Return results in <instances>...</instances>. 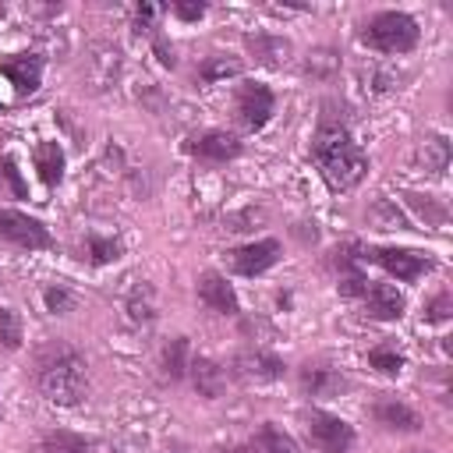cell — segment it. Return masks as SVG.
<instances>
[{"instance_id": "27", "label": "cell", "mask_w": 453, "mask_h": 453, "mask_svg": "<svg viewBox=\"0 0 453 453\" xmlns=\"http://www.w3.org/2000/svg\"><path fill=\"white\" fill-rule=\"evenodd\" d=\"M88 255H92V262L96 265H103V262H110V258H117L120 255V241H113V237H88Z\"/></svg>"}, {"instance_id": "12", "label": "cell", "mask_w": 453, "mask_h": 453, "mask_svg": "<svg viewBox=\"0 0 453 453\" xmlns=\"http://www.w3.org/2000/svg\"><path fill=\"white\" fill-rule=\"evenodd\" d=\"M198 297H202L205 308H212L219 315H237V294L219 273H205L198 280Z\"/></svg>"}, {"instance_id": "10", "label": "cell", "mask_w": 453, "mask_h": 453, "mask_svg": "<svg viewBox=\"0 0 453 453\" xmlns=\"http://www.w3.org/2000/svg\"><path fill=\"white\" fill-rule=\"evenodd\" d=\"M234 368L244 382H273L283 375V361L265 354V350H244L234 357Z\"/></svg>"}, {"instance_id": "15", "label": "cell", "mask_w": 453, "mask_h": 453, "mask_svg": "<svg viewBox=\"0 0 453 453\" xmlns=\"http://www.w3.org/2000/svg\"><path fill=\"white\" fill-rule=\"evenodd\" d=\"M375 421L386 425V428H400V432L421 428V418H418L407 403H400V400H379V403H375Z\"/></svg>"}, {"instance_id": "29", "label": "cell", "mask_w": 453, "mask_h": 453, "mask_svg": "<svg viewBox=\"0 0 453 453\" xmlns=\"http://www.w3.org/2000/svg\"><path fill=\"white\" fill-rule=\"evenodd\" d=\"M46 308L57 311V315H64V311L74 308V297H71L64 287H50V290H46Z\"/></svg>"}, {"instance_id": "3", "label": "cell", "mask_w": 453, "mask_h": 453, "mask_svg": "<svg viewBox=\"0 0 453 453\" xmlns=\"http://www.w3.org/2000/svg\"><path fill=\"white\" fill-rule=\"evenodd\" d=\"M361 42L379 53H407L418 42V21L403 11H382L365 25Z\"/></svg>"}, {"instance_id": "17", "label": "cell", "mask_w": 453, "mask_h": 453, "mask_svg": "<svg viewBox=\"0 0 453 453\" xmlns=\"http://www.w3.org/2000/svg\"><path fill=\"white\" fill-rule=\"evenodd\" d=\"M248 50L255 53L258 64L280 67V64L287 60V53H290V42L280 39V35H251V39H248Z\"/></svg>"}, {"instance_id": "13", "label": "cell", "mask_w": 453, "mask_h": 453, "mask_svg": "<svg viewBox=\"0 0 453 453\" xmlns=\"http://www.w3.org/2000/svg\"><path fill=\"white\" fill-rule=\"evenodd\" d=\"M361 297H365L368 315H375V319H400L403 315V294L389 283H365Z\"/></svg>"}, {"instance_id": "35", "label": "cell", "mask_w": 453, "mask_h": 453, "mask_svg": "<svg viewBox=\"0 0 453 453\" xmlns=\"http://www.w3.org/2000/svg\"><path fill=\"white\" fill-rule=\"evenodd\" d=\"M152 18H156V7H152V4H142V7H138L134 25H138L142 32H149V28H152Z\"/></svg>"}, {"instance_id": "20", "label": "cell", "mask_w": 453, "mask_h": 453, "mask_svg": "<svg viewBox=\"0 0 453 453\" xmlns=\"http://www.w3.org/2000/svg\"><path fill=\"white\" fill-rule=\"evenodd\" d=\"M127 315H131V322H142V326L152 322L156 301H152V287H149V283H138V287L131 290V297H127Z\"/></svg>"}, {"instance_id": "25", "label": "cell", "mask_w": 453, "mask_h": 453, "mask_svg": "<svg viewBox=\"0 0 453 453\" xmlns=\"http://www.w3.org/2000/svg\"><path fill=\"white\" fill-rule=\"evenodd\" d=\"M0 343L7 350H18L21 347V319L14 308H0Z\"/></svg>"}, {"instance_id": "21", "label": "cell", "mask_w": 453, "mask_h": 453, "mask_svg": "<svg viewBox=\"0 0 453 453\" xmlns=\"http://www.w3.org/2000/svg\"><path fill=\"white\" fill-rule=\"evenodd\" d=\"M184 372H188V340L177 336V340H170L166 350H163V375H166L170 382H177Z\"/></svg>"}, {"instance_id": "7", "label": "cell", "mask_w": 453, "mask_h": 453, "mask_svg": "<svg viewBox=\"0 0 453 453\" xmlns=\"http://www.w3.org/2000/svg\"><path fill=\"white\" fill-rule=\"evenodd\" d=\"M273 92H269V85H262V81H244L241 88H237V99H234V106H237V117H241V124L244 127H262L269 117H273Z\"/></svg>"}, {"instance_id": "1", "label": "cell", "mask_w": 453, "mask_h": 453, "mask_svg": "<svg viewBox=\"0 0 453 453\" xmlns=\"http://www.w3.org/2000/svg\"><path fill=\"white\" fill-rule=\"evenodd\" d=\"M311 156H315L322 177L329 180V188H336V191L354 188V184L365 177V170H368V156H365V152L357 149V142L350 138L347 124L333 120L329 113H326L322 124H319Z\"/></svg>"}, {"instance_id": "19", "label": "cell", "mask_w": 453, "mask_h": 453, "mask_svg": "<svg viewBox=\"0 0 453 453\" xmlns=\"http://www.w3.org/2000/svg\"><path fill=\"white\" fill-rule=\"evenodd\" d=\"M251 449H255V453H297V442H294L283 428L262 425V428L255 432V439H251Z\"/></svg>"}, {"instance_id": "36", "label": "cell", "mask_w": 453, "mask_h": 453, "mask_svg": "<svg viewBox=\"0 0 453 453\" xmlns=\"http://www.w3.org/2000/svg\"><path fill=\"white\" fill-rule=\"evenodd\" d=\"M226 453H255V449H226Z\"/></svg>"}, {"instance_id": "33", "label": "cell", "mask_w": 453, "mask_h": 453, "mask_svg": "<svg viewBox=\"0 0 453 453\" xmlns=\"http://www.w3.org/2000/svg\"><path fill=\"white\" fill-rule=\"evenodd\" d=\"M177 18H184V21H198L202 14H205V4H173L170 7Z\"/></svg>"}, {"instance_id": "4", "label": "cell", "mask_w": 453, "mask_h": 453, "mask_svg": "<svg viewBox=\"0 0 453 453\" xmlns=\"http://www.w3.org/2000/svg\"><path fill=\"white\" fill-rule=\"evenodd\" d=\"M308 439L311 446H319L322 453H350L354 446V428L336 418V414H326V411H311L308 414Z\"/></svg>"}, {"instance_id": "32", "label": "cell", "mask_w": 453, "mask_h": 453, "mask_svg": "<svg viewBox=\"0 0 453 453\" xmlns=\"http://www.w3.org/2000/svg\"><path fill=\"white\" fill-rule=\"evenodd\" d=\"M336 67V60H333V53L329 50H322V53H308V74H326V71H333Z\"/></svg>"}, {"instance_id": "9", "label": "cell", "mask_w": 453, "mask_h": 453, "mask_svg": "<svg viewBox=\"0 0 453 453\" xmlns=\"http://www.w3.org/2000/svg\"><path fill=\"white\" fill-rule=\"evenodd\" d=\"M188 152H195L198 159H209V163H226L241 152V142L230 131H202L188 142Z\"/></svg>"}, {"instance_id": "26", "label": "cell", "mask_w": 453, "mask_h": 453, "mask_svg": "<svg viewBox=\"0 0 453 453\" xmlns=\"http://www.w3.org/2000/svg\"><path fill=\"white\" fill-rule=\"evenodd\" d=\"M368 365L379 368V372H386V375H396V372L403 368V357H400L393 347H375V350L368 354Z\"/></svg>"}, {"instance_id": "22", "label": "cell", "mask_w": 453, "mask_h": 453, "mask_svg": "<svg viewBox=\"0 0 453 453\" xmlns=\"http://www.w3.org/2000/svg\"><path fill=\"white\" fill-rule=\"evenodd\" d=\"M421 159H425V170H428V173H442V170L449 166V142H446L442 134L425 138V145H421Z\"/></svg>"}, {"instance_id": "23", "label": "cell", "mask_w": 453, "mask_h": 453, "mask_svg": "<svg viewBox=\"0 0 453 453\" xmlns=\"http://www.w3.org/2000/svg\"><path fill=\"white\" fill-rule=\"evenodd\" d=\"M85 449H88V439H81L74 432L57 428V432L42 435V453H85Z\"/></svg>"}, {"instance_id": "24", "label": "cell", "mask_w": 453, "mask_h": 453, "mask_svg": "<svg viewBox=\"0 0 453 453\" xmlns=\"http://www.w3.org/2000/svg\"><path fill=\"white\" fill-rule=\"evenodd\" d=\"M198 74H202L205 81H219V78L241 74V60H234V57H209V60L198 67Z\"/></svg>"}, {"instance_id": "34", "label": "cell", "mask_w": 453, "mask_h": 453, "mask_svg": "<svg viewBox=\"0 0 453 453\" xmlns=\"http://www.w3.org/2000/svg\"><path fill=\"white\" fill-rule=\"evenodd\" d=\"M407 198H411V205H414L421 216H432L435 223H442V219H446V212H442V209H435L432 202H421V195H407Z\"/></svg>"}, {"instance_id": "28", "label": "cell", "mask_w": 453, "mask_h": 453, "mask_svg": "<svg viewBox=\"0 0 453 453\" xmlns=\"http://www.w3.org/2000/svg\"><path fill=\"white\" fill-rule=\"evenodd\" d=\"M372 219H375L382 230H396V226H407V219L400 216V209H396V205H389V202H379V205L372 209Z\"/></svg>"}, {"instance_id": "14", "label": "cell", "mask_w": 453, "mask_h": 453, "mask_svg": "<svg viewBox=\"0 0 453 453\" xmlns=\"http://www.w3.org/2000/svg\"><path fill=\"white\" fill-rule=\"evenodd\" d=\"M188 368H191V382H195L198 396L216 400V396L226 389V375H223V368H219L216 361H209V357H195V361H188Z\"/></svg>"}, {"instance_id": "31", "label": "cell", "mask_w": 453, "mask_h": 453, "mask_svg": "<svg viewBox=\"0 0 453 453\" xmlns=\"http://www.w3.org/2000/svg\"><path fill=\"white\" fill-rule=\"evenodd\" d=\"M449 308H453L449 294H439V297H435V301L425 308V319H428V322H442V319L449 315Z\"/></svg>"}, {"instance_id": "30", "label": "cell", "mask_w": 453, "mask_h": 453, "mask_svg": "<svg viewBox=\"0 0 453 453\" xmlns=\"http://www.w3.org/2000/svg\"><path fill=\"white\" fill-rule=\"evenodd\" d=\"M0 173H4V180L11 184V191H14L18 198H25V195H28V191H25V180L18 177V170H14V159H11V156L0 163Z\"/></svg>"}, {"instance_id": "5", "label": "cell", "mask_w": 453, "mask_h": 453, "mask_svg": "<svg viewBox=\"0 0 453 453\" xmlns=\"http://www.w3.org/2000/svg\"><path fill=\"white\" fill-rule=\"evenodd\" d=\"M0 241H11V244L28 248V251L53 244L50 241V230L39 219H32V216H25L18 209H0Z\"/></svg>"}, {"instance_id": "8", "label": "cell", "mask_w": 453, "mask_h": 453, "mask_svg": "<svg viewBox=\"0 0 453 453\" xmlns=\"http://www.w3.org/2000/svg\"><path fill=\"white\" fill-rule=\"evenodd\" d=\"M276 258H280V241H273V237L230 251V265H234L241 276H258V273H265Z\"/></svg>"}, {"instance_id": "11", "label": "cell", "mask_w": 453, "mask_h": 453, "mask_svg": "<svg viewBox=\"0 0 453 453\" xmlns=\"http://www.w3.org/2000/svg\"><path fill=\"white\" fill-rule=\"evenodd\" d=\"M0 71L11 78V85H14L18 92H35V88H39V78H42V57H35V53L4 57V60H0Z\"/></svg>"}, {"instance_id": "2", "label": "cell", "mask_w": 453, "mask_h": 453, "mask_svg": "<svg viewBox=\"0 0 453 453\" xmlns=\"http://www.w3.org/2000/svg\"><path fill=\"white\" fill-rule=\"evenodd\" d=\"M88 375H85V357L71 347H53L39 357V389L50 403L74 407L85 396Z\"/></svg>"}, {"instance_id": "18", "label": "cell", "mask_w": 453, "mask_h": 453, "mask_svg": "<svg viewBox=\"0 0 453 453\" xmlns=\"http://www.w3.org/2000/svg\"><path fill=\"white\" fill-rule=\"evenodd\" d=\"M35 170L46 184H60L64 177V152L57 142H39L35 145Z\"/></svg>"}, {"instance_id": "6", "label": "cell", "mask_w": 453, "mask_h": 453, "mask_svg": "<svg viewBox=\"0 0 453 453\" xmlns=\"http://www.w3.org/2000/svg\"><path fill=\"white\" fill-rule=\"evenodd\" d=\"M368 258L379 262L389 276L407 280V283L418 280V276H425L432 269V258H425L421 251H411V248H372Z\"/></svg>"}, {"instance_id": "16", "label": "cell", "mask_w": 453, "mask_h": 453, "mask_svg": "<svg viewBox=\"0 0 453 453\" xmlns=\"http://www.w3.org/2000/svg\"><path fill=\"white\" fill-rule=\"evenodd\" d=\"M301 386H304V393H311V396H333V393H340L343 389V375L340 372H333V368H304L301 372Z\"/></svg>"}]
</instances>
